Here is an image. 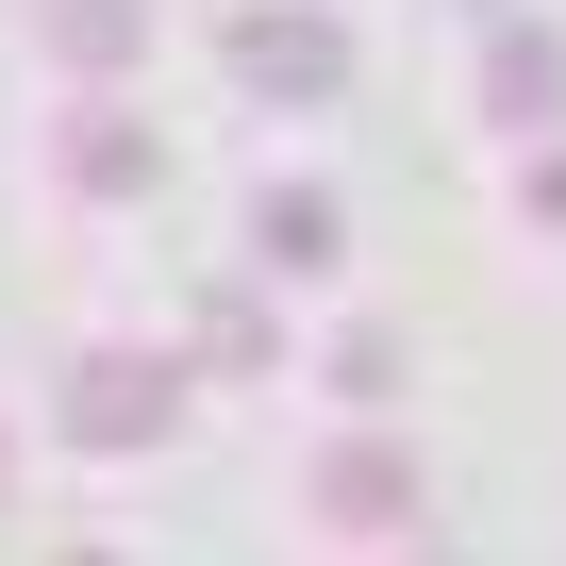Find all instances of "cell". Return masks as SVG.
Instances as JSON below:
<instances>
[{"instance_id": "6da1fadb", "label": "cell", "mask_w": 566, "mask_h": 566, "mask_svg": "<svg viewBox=\"0 0 566 566\" xmlns=\"http://www.w3.org/2000/svg\"><path fill=\"white\" fill-rule=\"evenodd\" d=\"M500 117H566V51L549 34H500Z\"/></svg>"}, {"instance_id": "7a4b0ae2", "label": "cell", "mask_w": 566, "mask_h": 566, "mask_svg": "<svg viewBox=\"0 0 566 566\" xmlns=\"http://www.w3.org/2000/svg\"><path fill=\"white\" fill-rule=\"evenodd\" d=\"M250 84H334V34H317V18H266V34H250Z\"/></svg>"}, {"instance_id": "3957f363", "label": "cell", "mask_w": 566, "mask_h": 566, "mask_svg": "<svg viewBox=\"0 0 566 566\" xmlns=\"http://www.w3.org/2000/svg\"><path fill=\"white\" fill-rule=\"evenodd\" d=\"M167 417V384H134V367H84V433H150Z\"/></svg>"}, {"instance_id": "277c9868", "label": "cell", "mask_w": 566, "mask_h": 566, "mask_svg": "<svg viewBox=\"0 0 566 566\" xmlns=\"http://www.w3.org/2000/svg\"><path fill=\"white\" fill-rule=\"evenodd\" d=\"M400 500H417L400 450H350V467H334V516H400Z\"/></svg>"}, {"instance_id": "5b68a950", "label": "cell", "mask_w": 566, "mask_h": 566, "mask_svg": "<svg viewBox=\"0 0 566 566\" xmlns=\"http://www.w3.org/2000/svg\"><path fill=\"white\" fill-rule=\"evenodd\" d=\"M67 51H101V67H117V51H134V0H67Z\"/></svg>"}]
</instances>
